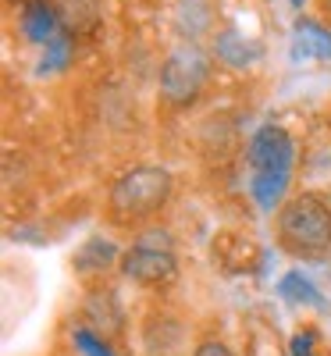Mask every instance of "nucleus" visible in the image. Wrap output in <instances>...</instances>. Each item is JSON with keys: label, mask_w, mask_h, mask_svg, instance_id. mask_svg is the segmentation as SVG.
<instances>
[{"label": "nucleus", "mask_w": 331, "mask_h": 356, "mask_svg": "<svg viewBox=\"0 0 331 356\" xmlns=\"http://www.w3.org/2000/svg\"><path fill=\"white\" fill-rule=\"evenodd\" d=\"M278 232L296 253H321L331 246V211L317 196H296L282 207Z\"/></svg>", "instance_id": "1"}, {"label": "nucleus", "mask_w": 331, "mask_h": 356, "mask_svg": "<svg viewBox=\"0 0 331 356\" xmlns=\"http://www.w3.org/2000/svg\"><path fill=\"white\" fill-rule=\"evenodd\" d=\"M214 50H218L221 61H225V65H232V68H246V65L253 61V57L260 54L257 47H250L239 33H221V36L214 40Z\"/></svg>", "instance_id": "12"}, {"label": "nucleus", "mask_w": 331, "mask_h": 356, "mask_svg": "<svg viewBox=\"0 0 331 356\" xmlns=\"http://www.w3.org/2000/svg\"><path fill=\"white\" fill-rule=\"evenodd\" d=\"M57 15L68 33H89L100 22V4L97 0H57Z\"/></svg>", "instance_id": "9"}, {"label": "nucleus", "mask_w": 331, "mask_h": 356, "mask_svg": "<svg viewBox=\"0 0 331 356\" xmlns=\"http://www.w3.org/2000/svg\"><path fill=\"white\" fill-rule=\"evenodd\" d=\"M122 267L125 275L139 285H161L175 275V250H171V239L168 232L154 228V232H143L136 246L122 257Z\"/></svg>", "instance_id": "3"}, {"label": "nucleus", "mask_w": 331, "mask_h": 356, "mask_svg": "<svg viewBox=\"0 0 331 356\" xmlns=\"http://www.w3.org/2000/svg\"><path fill=\"white\" fill-rule=\"evenodd\" d=\"M296 157V146L285 129L278 125H264L253 143H250V168L253 171H271V175H289Z\"/></svg>", "instance_id": "5"}, {"label": "nucleus", "mask_w": 331, "mask_h": 356, "mask_svg": "<svg viewBox=\"0 0 331 356\" xmlns=\"http://www.w3.org/2000/svg\"><path fill=\"white\" fill-rule=\"evenodd\" d=\"M292 4H296V8H299V4H303V0H292Z\"/></svg>", "instance_id": "18"}, {"label": "nucleus", "mask_w": 331, "mask_h": 356, "mask_svg": "<svg viewBox=\"0 0 331 356\" xmlns=\"http://www.w3.org/2000/svg\"><path fill=\"white\" fill-rule=\"evenodd\" d=\"M285 189H289V175L253 171V178H250V193L264 211H275V207L282 203V196H285Z\"/></svg>", "instance_id": "10"}, {"label": "nucleus", "mask_w": 331, "mask_h": 356, "mask_svg": "<svg viewBox=\"0 0 331 356\" xmlns=\"http://www.w3.org/2000/svg\"><path fill=\"white\" fill-rule=\"evenodd\" d=\"M171 193V175L164 168H132L114 182L111 189V207L122 218H139L154 214Z\"/></svg>", "instance_id": "2"}, {"label": "nucleus", "mask_w": 331, "mask_h": 356, "mask_svg": "<svg viewBox=\"0 0 331 356\" xmlns=\"http://www.w3.org/2000/svg\"><path fill=\"white\" fill-rule=\"evenodd\" d=\"M282 292L289 296L292 303H321V296H317V289L299 275V271H292V275H285L282 278Z\"/></svg>", "instance_id": "14"}, {"label": "nucleus", "mask_w": 331, "mask_h": 356, "mask_svg": "<svg viewBox=\"0 0 331 356\" xmlns=\"http://www.w3.org/2000/svg\"><path fill=\"white\" fill-rule=\"evenodd\" d=\"M292 356H314V353H310V339H307V335H296V339H292Z\"/></svg>", "instance_id": "17"}, {"label": "nucleus", "mask_w": 331, "mask_h": 356, "mask_svg": "<svg viewBox=\"0 0 331 356\" xmlns=\"http://www.w3.org/2000/svg\"><path fill=\"white\" fill-rule=\"evenodd\" d=\"M86 321L93 324L97 332H114L118 324H122V310H118L114 303V296L111 292H97V296H89V303H86Z\"/></svg>", "instance_id": "11"}, {"label": "nucleus", "mask_w": 331, "mask_h": 356, "mask_svg": "<svg viewBox=\"0 0 331 356\" xmlns=\"http://www.w3.org/2000/svg\"><path fill=\"white\" fill-rule=\"evenodd\" d=\"M207 82V54L196 47H178L161 68V93L171 104H189Z\"/></svg>", "instance_id": "4"}, {"label": "nucleus", "mask_w": 331, "mask_h": 356, "mask_svg": "<svg viewBox=\"0 0 331 356\" xmlns=\"http://www.w3.org/2000/svg\"><path fill=\"white\" fill-rule=\"evenodd\" d=\"M292 57L307 61V57H331V33H324L321 25L299 18L296 22V40H292Z\"/></svg>", "instance_id": "7"}, {"label": "nucleus", "mask_w": 331, "mask_h": 356, "mask_svg": "<svg viewBox=\"0 0 331 356\" xmlns=\"http://www.w3.org/2000/svg\"><path fill=\"white\" fill-rule=\"evenodd\" d=\"M68 57H72V36H68V29H65L61 36H54V40L47 43V54H43V61H40V75L65 68Z\"/></svg>", "instance_id": "13"}, {"label": "nucleus", "mask_w": 331, "mask_h": 356, "mask_svg": "<svg viewBox=\"0 0 331 356\" xmlns=\"http://www.w3.org/2000/svg\"><path fill=\"white\" fill-rule=\"evenodd\" d=\"M118 260V246L104 235H93V239H86L82 250L75 253V267L82 275H93V271H107V267Z\"/></svg>", "instance_id": "8"}, {"label": "nucleus", "mask_w": 331, "mask_h": 356, "mask_svg": "<svg viewBox=\"0 0 331 356\" xmlns=\"http://www.w3.org/2000/svg\"><path fill=\"white\" fill-rule=\"evenodd\" d=\"M22 33L33 43H43V47L54 36H61L65 22H61V15H57V4H50V0H29V4L22 8Z\"/></svg>", "instance_id": "6"}, {"label": "nucleus", "mask_w": 331, "mask_h": 356, "mask_svg": "<svg viewBox=\"0 0 331 356\" xmlns=\"http://www.w3.org/2000/svg\"><path fill=\"white\" fill-rule=\"evenodd\" d=\"M193 356H232V349H228L225 342H203Z\"/></svg>", "instance_id": "16"}, {"label": "nucleus", "mask_w": 331, "mask_h": 356, "mask_svg": "<svg viewBox=\"0 0 331 356\" xmlns=\"http://www.w3.org/2000/svg\"><path fill=\"white\" fill-rule=\"evenodd\" d=\"M75 346H79L86 356H111V349H107L93 332H89V328H79V332H75Z\"/></svg>", "instance_id": "15"}]
</instances>
